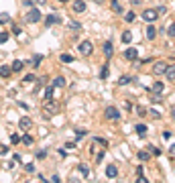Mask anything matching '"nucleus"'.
Segmentation results:
<instances>
[{"label":"nucleus","mask_w":175,"mask_h":183,"mask_svg":"<svg viewBox=\"0 0 175 183\" xmlns=\"http://www.w3.org/2000/svg\"><path fill=\"white\" fill-rule=\"evenodd\" d=\"M41 112H43V118H53V116L59 112V102L57 100H47L43 104Z\"/></svg>","instance_id":"nucleus-1"},{"label":"nucleus","mask_w":175,"mask_h":183,"mask_svg":"<svg viewBox=\"0 0 175 183\" xmlns=\"http://www.w3.org/2000/svg\"><path fill=\"white\" fill-rule=\"evenodd\" d=\"M25 20H27L29 25H35V22H39V20H41V10H39V8H29V10H27V16H25Z\"/></svg>","instance_id":"nucleus-2"},{"label":"nucleus","mask_w":175,"mask_h":183,"mask_svg":"<svg viewBox=\"0 0 175 183\" xmlns=\"http://www.w3.org/2000/svg\"><path fill=\"white\" fill-rule=\"evenodd\" d=\"M77 51H80L84 57L92 55V51H94V45H92V41H81V43H80V47H77Z\"/></svg>","instance_id":"nucleus-3"},{"label":"nucleus","mask_w":175,"mask_h":183,"mask_svg":"<svg viewBox=\"0 0 175 183\" xmlns=\"http://www.w3.org/2000/svg\"><path fill=\"white\" fill-rule=\"evenodd\" d=\"M31 126H33V120H31L29 116H22V118L19 120V128L22 130V132H29V130H31Z\"/></svg>","instance_id":"nucleus-4"},{"label":"nucleus","mask_w":175,"mask_h":183,"mask_svg":"<svg viewBox=\"0 0 175 183\" xmlns=\"http://www.w3.org/2000/svg\"><path fill=\"white\" fill-rule=\"evenodd\" d=\"M104 114H106L108 120H118V118H120V112H118V108H116V106H108Z\"/></svg>","instance_id":"nucleus-5"},{"label":"nucleus","mask_w":175,"mask_h":183,"mask_svg":"<svg viewBox=\"0 0 175 183\" xmlns=\"http://www.w3.org/2000/svg\"><path fill=\"white\" fill-rule=\"evenodd\" d=\"M157 16H159V12H157L155 8H147V10L142 12V20H147V22H153V20H157Z\"/></svg>","instance_id":"nucleus-6"},{"label":"nucleus","mask_w":175,"mask_h":183,"mask_svg":"<svg viewBox=\"0 0 175 183\" xmlns=\"http://www.w3.org/2000/svg\"><path fill=\"white\" fill-rule=\"evenodd\" d=\"M124 59L136 61V59H139V49H136V47H128L126 51H124Z\"/></svg>","instance_id":"nucleus-7"},{"label":"nucleus","mask_w":175,"mask_h":183,"mask_svg":"<svg viewBox=\"0 0 175 183\" xmlns=\"http://www.w3.org/2000/svg\"><path fill=\"white\" fill-rule=\"evenodd\" d=\"M165 69H167V63L157 61L155 65H153V73H155V75H163V73H165Z\"/></svg>","instance_id":"nucleus-8"},{"label":"nucleus","mask_w":175,"mask_h":183,"mask_svg":"<svg viewBox=\"0 0 175 183\" xmlns=\"http://www.w3.org/2000/svg\"><path fill=\"white\" fill-rule=\"evenodd\" d=\"M61 22V16L57 14H49L47 19H45V27H53V25H59Z\"/></svg>","instance_id":"nucleus-9"},{"label":"nucleus","mask_w":175,"mask_h":183,"mask_svg":"<svg viewBox=\"0 0 175 183\" xmlns=\"http://www.w3.org/2000/svg\"><path fill=\"white\" fill-rule=\"evenodd\" d=\"M74 12H86V2H84V0H75L74 2Z\"/></svg>","instance_id":"nucleus-10"},{"label":"nucleus","mask_w":175,"mask_h":183,"mask_svg":"<svg viewBox=\"0 0 175 183\" xmlns=\"http://www.w3.org/2000/svg\"><path fill=\"white\" fill-rule=\"evenodd\" d=\"M116 175H118V167H116V165H108V167H106V177L114 179Z\"/></svg>","instance_id":"nucleus-11"},{"label":"nucleus","mask_w":175,"mask_h":183,"mask_svg":"<svg viewBox=\"0 0 175 183\" xmlns=\"http://www.w3.org/2000/svg\"><path fill=\"white\" fill-rule=\"evenodd\" d=\"M51 86H53V88H63V86H65V77H63V75H57V77H53Z\"/></svg>","instance_id":"nucleus-12"},{"label":"nucleus","mask_w":175,"mask_h":183,"mask_svg":"<svg viewBox=\"0 0 175 183\" xmlns=\"http://www.w3.org/2000/svg\"><path fill=\"white\" fill-rule=\"evenodd\" d=\"M10 73H12V67L10 65H0V77H10Z\"/></svg>","instance_id":"nucleus-13"},{"label":"nucleus","mask_w":175,"mask_h":183,"mask_svg":"<svg viewBox=\"0 0 175 183\" xmlns=\"http://www.w3.org/2000/svg\"><path fill=\"white\" fill-rule=\"evenodd\" d=\"M12 71L14 73H19V71H22V67H25V61H20V59H16V61H12Z\"/></svg>","instance_id":"nucleus-14"},{"label":"nucleus","mask_w":175,"mask_h":183,"mask_svg":"<svg viewBox=\"0 0 175 183\" xmlns=\"http://www.w3.org/2000/svg\"><path fill=\"white\" fill-rule=\"evenodd\" d=\"M135 130H136V134L141 136V138H145V136H147V124H136Z\"/></svg>","instance_id":"nucleus-15"},{"label":"nucleus","mask_w":175,"mask_h":183,"mask_svg":"<svg viewBox=\"0 0 175 183\" xmlns=\"http://www.w3.org/2000/svg\"><path fill=\"white\" fill-rule=\"evenodd\" d=\"M112 53H114V45H112L110 41H106V43H104V55H106V57H110Z\"/></svg>","instance_id":"nucleus-16"},{"label":"nucleus","mask_w":175,"mask_h":183,"mask_svg":"<svg viewBox=\"0 0 175 183\" xmlns=\"http://www.w3.org/2000/svg\"><path fill=\"white\" fill-rule=\"evenodd\" d=\"M163 88H165V86H163L161 81H155L153 88H151V92H153V94H163Z\"/></svg>","instance_id":"nucleus-17"},{"label":"nucleus","mask_w":175,"mask_h":183,"mask_svg":"<svg viewBox=\"0 0 175 183\" xmlns=\"http://www.w3.org/2000/svg\"><path fill=\"white\" fill-rule=\"evenodd\" d=\"M110 6H112V10H114L116 14L122 12V6H120V2H118V0H110Z\"/></svg>","instance_id":"nucleus-18"},{"label":"nucleus","mask_w":175,"mask_h":183,"mask_svg":"<svg viewBox=\"0 0 175 183\" xmlns=\"http://www.w3.org/2000/svg\"><path fill=\"white\" fill-rule=\"evenodd\" d=\"M43 98H45V102H47V100H53V86H47V88H45Z\"/></svg>","instance_id":"nucleus-19"},{"label":"nucleus","mask_w":175,"mask_h":183,"mask_svg":"<svg viewBox=\"0 0 175 183\" xmlns=\"http://www.w3.org/2000/svg\"><path fill=\"white\" fill-rule=\"evenodd\" d=\"M155 37H157V29L153 27V25H149V29H147V39H151V41H153Z\"/></svg>","instance_id":"nucleus-20"},{"label":"nucleus","mask_w":175,"mask_h":183,"mask_svg":"<svg viewBox=\"0 0 175 183\" xmlns=\"http://www.w3.org/2000/svg\"><path fill=\"white\" fill-rule=\"evenodd\" d=\"M165 75H167L169 81H175V67H169V65H167V69H165Z\"/></svg>","instance_id":"nucleus-21"},{"label":"nucleus","mask_w":175,"mask_h":183,"mask_svg":"<svg viewBox=\"0 0 175 183\" xmlns=\"http://www.w3.org/2000/svg\"><path fill=\"white\" fill-rule=\"evenodd\" d=\"M130 41H132V33H130V31H124V33H122V43L128 45Z\"/></svg>","instance_id":"nucleus-22"},{"label":"nucleus","mask_w":175,"mask_h":183,"mask_svg":"<svg viewBox=\"0 0 175 183\" xmlns=\"http://www.w3.org/2000/svg\"><path fill=\"white\" fill-rule=\"evenodd\" d=\"M77 169H80V173H81L84 177H88V175H90V167H88L86 163H80V167H77Z\"/></svg>","instance_id":"nucleus-23"},{"label":"nucleus","mask_w":175,"mask_h":183,"mask_svg":"<svg viewBox=\"0 0 175 183\" xmlns=\"http://www.w3.org/2000/svg\"><path fill=\"white\" fill-rule=\"evenodd\" d=\"M41 61H43V55H41V53H37V55L33 57V67H35V69H37V67L41 65Z\"/></svg>","instance_id":"nucleus-24"},{"label":"nucleus","mask_w":175,"mask_h":183,"mask_svg":"<svg viewBox=\"0 0 175 183\" xmlns=\"http://www.w3.org/2000/svg\"><path fill=\"white\" fill-rule=\"evenodd\" d=\"M20 142H22V144H33V136L25 132V134H22V138H20Z\"/></svg>","instance_id":"nucleus-25"},{"label":"nucleus","mask_w":175,"mask_h":183,"mask_svg":"<svg viewBox=\"0 0 175 183\" xmlns=\"http://www.w3.org/2000/svg\"><path fill=\"white\" fill-rule=\"evenodd\" d=\"M139 159H141V161H149V159H151V153H149V151H139Z\"/></svg>","instance_id":"nucleus-26"},{"label":"nucleus","mask_w":175,"mask_h":183,"mask_svg":"<svg viewBox=\"0 0 175 183\" xmlns=\"http://www.w3.org/2000/svg\"><path fill=\"white\" fill-rule=\"evenodd\" d=\"M33 81H37V77H35L33 73H27L25 77H22V83H33Z\"/></svg>","instance_id":"nucleus-27"},{"label":"nucleus","mask_w":175,"mask_h":183,"mask_svg":"<svg viewBox=\"0 0 175 183\" xmlns=\"http://www.w3.org/2000/svg\"><path fill=\"white\" fill-rule=\"evenodd\" d=\"M108 73H110V71H108V63H106V65H102V69H100V80H106Z\"/></svg>","instance_id":"nucleus-28"},{"label":"nucleus","mask_w":175,"mask_h":183,"mask_svg":"<svg viewBox=\"0 0 175 183\" xmlns=\"http://www.w3.org/2000/svg\"><path fill=\"white\" fill-rule=\"evenodd\" d=\"M135 19H136V16H135V12H132V10H128V12L124 14V20H126V22H135Z\"/></svg>","instance_id":"nucleus-29"},{"label":"nucleus","mask_w":175,"mask_h":183,"mask_svg":"<svg viewBox=\"0 0 175 183\" xmlns=\"http://www.w3.org/2000/svg\"><path fill=\"white\" fill-rule=\"evenodd\" d=\"M132 81V77H128V75H122L120 80H118V86H126V83H130Z\"/></svg>","instance_id":"nucleus-30"},{"label":"nucleus","mask_w":175,"mask_h":183,"mask_svg":"<svg viewBox=\"0 0 175 183\" xmlns=\"http://www.w3.org/2000/svg\"><path fill=\"white\" fill-rule=\"evenodd\" d=\"M147 149H149V153H151V155H157V157L161 155V149H159V147H153V144H151V147H147Z\"/></svg>","instance_id":"nucleus-31"},{"label":"nucleus","mask_w":175,"mask_h":183,"mask_svg":"<svg viewBox=\"0 0 175 183\" xmlns=\"http://www.w3.org/2000/svg\"><path fill=\"white\" fill-rule=\"evenodd\" d=\"M8 20H10V14H8V12H2V14H0V25H6Z\"/></svg>","instance_id":"nucleus-32"},{"label":"nucleus","mask_w":175,"mask_h":183,"mask_svg":"<svg viewBox=\"0 0 175 183\" xmlns=\"http://www.w3.org/2000/svg\"><path fill=\"white\" fill-rule=\"evenodd\" d=\"M8 37H10V33H6V31H2V33H0V45H4V43L8 41Z\"/></svg>","instance_id":"nucleus-33"},{"label":"nucleus","mask_w":175,"mask_h":183,"mask_svg":"<svg viewBox=\"0 0 175 183\" xmlns=\"http://www.w3.org/2000/svg\"><path fill=\"white\" fill-rule=\"evenodd\" d=\"M88 134V130H84V128H80V130H75V141H80V138H84V136Z\"/></svg>","instance_id":"nucleus-34"},{"label":"nucleus","mask_w":175,"mask_h":183,"mask_svg":"<svg viewBox=\"0 0 175 183\" xmlns=\"http://www.w3.org/2000/svg\"><path fill=\"white\" fill-rule=\"evenodd\" d=\"M151 102H153V104H161V102H163V96H161V94H153Z\"/></svg>","instance_id":"nucleus-35"},{"label":"nucleus","mask_w":175,"mask_h":183,"mask_svg":"<svg viewBox=\"0 0 175 183\" xmlns=\"http://www.w3.org/2000/svg\"><path fill=\"white\" fill-rule=\"evenodd\" d=\"M61 61H63V63H71V61H74V57H71L69 53H63V55H61Z\"/></svg>","instance_id":"nucleus-36"},{"label":"nucleus","mask_w":175,"mask_h":183,"mask_svg":"<svg viewBox=\"0 0 175 183\" xmlns=\"http://www.w3.org/2000/svg\"><path fill=\"white\" fill-rule=\"evenodd\" d=\"M75 144H77V141H67V142H65V149H67V151H74Z\"/></svg>","instance_id":"nucleus-37"},{"label":"nucleus","mask_w":175,"mask_h":183,"mask_svg":"<svg viewBox=\"0 0 175 183\" xmlns=\"http://www.w3.org/2000/svg\"><path fill=\"white\" fill-rule=\"evenodd\" d=\"M167 35L171 37V39H175V22H173V25H169V29H167Z\"/></svg>","instance_id":"nucleus-38"},{"label":"nucleus","mask_w":175,"mask_h":183,"mask_svg":"<svg viewBox=\"0 0 175 183\" xmlns=\"http://www.w3.org/2000/svg\"><path fill=\"white\" fill-rule=\"evenodd\" d=\"M69 29H71V31H80V29H81V25L74 20V22H69Z\"/></svg>","instance_id":"nucleus-39"},{"label":"nucleus","mask_w":175,"mask_h":183,"mask_svg":"<svg viewBox=\"0 0 175 183\" xmlns=\"http://www.w3.org/2000/svg\"><path fill=\"white\" fill-rule=\"evenodd\" d=\"M147 112H149L147 108H142V106H136V114H139V116H145Z\"/></svg>","instance_id":"nucleus-40"},{"label":"nucleus","mask_w":175,"mask_h":183,"mask_svg":"<svg viewBox=\"0 0 175 183\" xmlns=\"http://www.w3.org/2000/svg\"><path fill=\"white\" fill-rule=\"evenodd\" d=\"M0 155H2V157L8 155V147H6V144H0Z\"/></svg>","instance_id":"nucleus-41"},{"label":"nucleus","mask_w":175,"mask_h":183,"mask_svg":"<svg viewBox=\"0 0 175 183\" xmlns=\"http://www.w3.org/2000/svg\"><path fill=\"white\" fill-rule=\"evenodd\" d=\"M47 157V151L43 149V151H37V159H45Z\"/></svg>","instance_id":"nucleus-42"},{"label":"nucleus","mask_w":175,"mask_h":183,"mask_svg":"<svg viewBox=\"0 0 175 183\" xmlns=\"http://www.w3.org/2000/svg\"><path fill=\"white\" fill-rule=\"evenodd\" d=\"M25 169H27V173H35V165L29 163V165H25Z\"/></svg>","instance_id":"nucleus-43"},{"label":"nucleus","mask_w":175,"mask_h":183,"mask_svg":"<svg viewBox=\"0 0 175 183\" xmlns=\"http://www.w3.org/2000/svg\"><path fill=\"white\" fill-rule=\"evenodd\" d=\"M10 141L16 144V142H20V136H19V134H10Z\"/></svg>","instance_id":"nucleus-44"},{"label":"nucleus","mask_w":175,"mask_h":183,"mask_svg":"<svg viewBox=\"0 0 175 183\" xmlns=\"http://www.w3.org/2000/svg\"><path fill=\"white\" fill-rule=\"evenodd\" d=\"M163 138L169 141V138H171V132H169V130H163Z\"/></svg>","instance_id":"nucleus-45"},{"label":"nucleus","mask_w":175,"mask_h":183,"mask_svg":"<svg viewBox=\"0 0 175 183\" xmlns=\"http://www.w3.org/2000/svg\"><path fill=\"white\" fill-rule=\"evenodd\" d=\"M169 155H171V157H175V142L171 144V147H169Z\"/></svg>","instance_id":"nucleus-46"},{"label":"nucleus","mask_w":175,"mask_h":183,"mask_svg":"<svg viewBox=\"0 0 175 183\" xmlns=\"http://www.w3.org/2000/svg\"><path fill=\"white\" fill-rule=\"evenodd\" d=\"M139 183H149V179L145 175H139Z\"/></svg>","instance_id":"nucleus-47"},{"label":"nucleus","mask_w":175,"mask_h":183,"mask_svg":"<svg viewBox=\"0 0 175 183\" xmlns=\"http://www.w3.org/2000/svg\"><path fill=\"white\" fill-rule=\"evenodd\" d=\"M151 116H153V118H161V114H159L157 110H151Z\"/></svg>","instance_id":"nucleus-48"},{"label":"nucleus","mask_w":175,"mask_h":183,"mask_svg":"<svg viewBox=\"0 0 175 183\" xmlns=\"http://www.w3.org/2000/svg\"><path fill=\"white\" fill-rule=\"evenodd\" d=\"M12 33L14 35H20V27H16V25H14V27H12Z\"/></svg>","instance_id":"nucleus-49"},{"label":"nucleus","mask_w":175,"mask_h":183,"mask_svg":"<svg viewBox=\"0 0 175 183\" xmlns=\"http://www.w3.org/2000/svg\"><path fill=\"white\" fill-rule=\"evenodd\" d=\"M12 161H14V163H20L22 159H20V155H12Z\"/></svg>","instance_id":"nucleus-50"},{"label":"nucleus","mask_w":175,"mask_h":183,"mask_svg":"<svg viewBox=\"0 0 175 183\" xmlns=\"http://www.w3.org/2000/svg\"><path fill=\"white\" fill-rule=\"evenodd\" d=\"M25 8H33V0H27L25 2Z\"/></svg>","instance_id":"nucleus-51"},{"label":"nucleus","mask_w":175,"mask_h":183,"mask_svg":"<svg viewBox=\"0 0 175 183\" xmlns=\"http://www.w3.org/2000/svg\"><path fill=\"white\" fill-rule=\"evenodd\" d=\"M142 171H145V167H142V165H141V167H136V175H142Z\"/></svg>","instance_id":"nucleus-52"},{"label":"nucleus","mask_w":175,"mask_h":183,"mask_svg":"<svg viewBox=\"0 0 175 183\" xmlns=\"http://www.w3.org/2000/svg\"><path fill=\"white\" fill-rule=\"evenodd\" d=\"M35 2H37L39 6H45V4H47V0H35Z\"/></svg>","instance_id":"nucleus-53"},{"label":"nucleus","mask_w":175,"mask_h":183,"mask_svg":"<svg viewBox=\"0 0 175 183\" xmlns=\"http://www.w3.org/2000/svg\"><path fill=\"white\" fill-rule=\"evenodd\" d=\"M51 181H53V183H59L61 179H59V175H53V177H51Z\"/></svg>","instance_id":"nucleus-54"},{"label":"nucleus","mask_w":175,"mask_h":183,"mask_svg":"<svg viewBox=\"0 0 175 183\" xmlns=\"http://www.w3.org/2000/svg\"><path fill=\"white\" fill-rule=\"evenodd\" d=\"M94 2H98V4H102V2H104V0H94Z\"/></svg>","instance_id":"nucleus-55"},{"label":"nucleus","mask_w":175,"mask_h":183,"mask_svg":"<svg viewBox=\"0 0 175 183\" xmlns=\"http://www.w3.org/2000/svg\"><path fill=\"white\" fill-rule=\"evenodd\" d=\"M171 114H173V118H175V108H173V110H171Z\"/></svg>","instance_id":"nucleus-56"},{"label":"nucleus","mask_w":175,"mask_h":183,"mask_svg":"<svg viewBox=\"0 0 175 183\" xmlns=\"http://www.w3.org/2000/svg\"><path fill=\"white\" fill-rule=\"evenodd\" d=\"M57 2H69V0H57Z\"/></svg>","instance_id":"nucleus-57"}]
</instances>
